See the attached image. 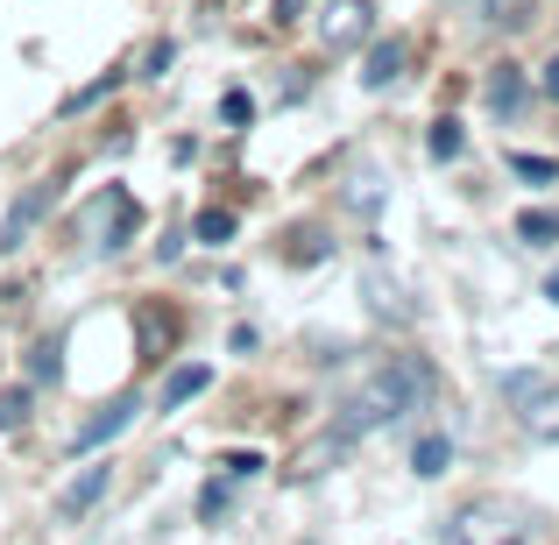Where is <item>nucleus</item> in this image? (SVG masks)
Here are the masks:
<instances>
[{
	"label": "nucleus",
	"mask_w": 559,
	"mask_h": 545,
	"mask_svg": "<svg viewBox=\"0 0 559 545\" xmlns=\"http://www.w3.org/2000/svg\"><path fill=\"white\" fill-rule=\"evenodd\" d=\"M425 396V368L418 362H390L382 376L369 382V390L347 404V418H341V439H355V433H369V425H390V418H404L411 404Z\"/></svg>",
	"instance_id": "f257e3e1"
},
{
	"label": "nucleus",
	"mask_w": 559,
	"mask_h": 545,
	"mask_svg": "<svg viewBox=\"0 0 559 545\" xmlns=\"http://www.w3.org/2000/svg\"><path fill=\"white\" fill-rule=\"evenodd\" d=\"M518 538H524V524L510 503H467L447 524V545H518Z\"/></svg>",
	"instance_id": "f03ea898"
},
{
	"label": "nucleus",
	"mask_w": 559,
	"mask_h": 545,
	"mask_svg": "<svg viewBox=\"0 0 559 545\" xmlns=\"http://www.w3.org/2000/svg\"><path fill=\"white\" fill-rule=\"evenodd\" d=\"M107 482H114V467H85V475H71L64 489H57V524H79L85 510L107 496Z\"/></svg>",
	"instance_id": "7ed1b4c3"
},
{
	"label": "nucleus",
	"mask_w": 559,
	"mask_h": 545,
	"mask_svg": "<svg viewBox=\"0 0 559 545\" xmlns=\"http://www.w3.org/2000/svg\"><path fill=\"white\" fill-rule=\"evenodd\" d=\"M50 205V185H28L22 199H14V213H8V227H0V248H22L28 241V227H36V213Z\"/></svg>",
	"instance_id": "20e7f679"
},
{
	"label": "nucleus",
	"mask_w": 559,
	"mask_h": 545,
	"mask_svg": "<svg viewBox=\"0 0 559 545\" xmlns=\"http://www.w3.org/2000/svg\"><path fill=\"white\" fill-rule=\"evenodd\" d=\"M128 418H135V396H114V404H107V411H99V418L79 433V453H93V447H107L114 433H128Z\"/></svg>",
	"instance_id": "39448f33"
},
{
	"label": "nucleus",
	"mask_w": 559,
	"mask_h": 545,
	"mask_svg": "<svg viewBox=\"0 0 559 545\" xmlns=\"http://www.w3.org/2000/svg\"><path fill=\"white\" fill-rule=\"evenodd\" d=\"M481 99H489L496 114H518L524 107V71L518 64H496L489 79H481Z\"/></svg>",
	"instance_id": "423d86ee"
},
{
	"label": "nucleus",
	"mask_w": 559,
	"mask_h": 545,
	"mask_svg": "<svg viewBox=\"0 0 559 545\" xmlns=\"http://www.w3.org/2000/svg\"><path fill=\"white\" fill-rule=\"evenodd\" d=\"M205 382H213V368H205V362H185L178 376L164 382V411H178V404H191V396H199Z\"/></svg>",
	"instance_id": "0eeeda50"
},
{
	"label": "nucleus",
	"mask_w": 559,
	"mask_h": 545,
	"mask_svg": "<svg viewBox=\"0 0 559 545\" xmlns=\"http://www.w3.org/2000/svg\"><path fill=\"white\" fill-rule=\"evenodd\" d=\"M524 404H532V411H524V425H532L538 439H559V390H546V382H538Z\"/></svg>",
	"instance_id": "6e6552de"
},
{
	"label": "nucleus",
	"mask_w": 559,
	"mask_h": 545,
	"mask_svg": "<svg viewBox=\"0 0 559 545\" xmlns=\"http://www.w3.org/2000/svg\"><path fill=\"white\" fill-rule=\"evenodd\" d=\"M447 461H453V447L439 433H425L418 447H411V467H418V475H447Z\"/></svg>",
	"instance_id": "1a4fd4ad"
},
{
	"label": "nucleus",
	"mask_w": 559,
	"mask_h": 545,
	"mask_svg": "<svg viewBox=\"0 0 559 545\" xmlns=\"http://www.w3.org/2000/svg\"><path fill=\"white\" fill-rule=\"evenodd\" d=\"M396 71H404V43H376V50H369V71H361V79H369V85H390Z\"/></svg>",
	"instance_id": "9d476101"
},
{
	"label": "nucleus",
	"mask_w": 559,
	"mask_h": 545,
	"mask_svg": "<svg viewBox=\"0 0 559 545\" xmlns=\"http://www.w3.org/2000/svg\"><path fill=\"white\" fill-rule=\"evenodd\" d=\"M461 150H467L461 121H453V114H439V121H432V156H439V164H453V156H461Z\"/></svg>",
	"instance_id": "9b49d317"
},
{
	"label": "nucleus",
	"mask_w": 559,
	"mask_h": 545,
	"mask_svg": "<svg viewBox=\"0 0 559 545\" xmlns=\"http://www.w3.org/2000/svg\"><path fill=\"white\" fill-rule=\"evenodd\" d=\"M28 376H36V382H57V376H64V347H57V341H36V347H28Z\"/></svg>",
	"instance_id": "f8f14e48"
},
{
	"label": "nucleus",
	"mask_w": 559,
	"mask_h": 545,
	"mask_svg": "<svg viewBox=\"0 0 559 545\" xmlns=\"http://www.w3.org/2000/svg\"><path fill=\"white\" fill-rule=\"evenodd\" d=\"M518 241H559V213H546V205H538V213H524L518 220Z\"/></svg>",
	"instance_id": "ddd939ff"
},
{
	"label": "nucleus",
	"mask_w": 559,
	"mask_h": 545,
	"mask_svg": "<svg viewBox=\"0 0 559 545\" xmlns=\"http://www.w3.org/2000/svg\"><path fill=\"white\" fill-rule=\"evenodd\" d=\"M191 234H199V241H205V248H219V241H234V213H219V205H213V213H199V227H191Z\"/></svg>",
	"instance_id": "4468645a"
},
{
	"label": "nucleus",
	"mask_w": 559,
	"mask_h": 545,
	"mask_svg": "<svg viewBox=\"0 0 559 545\" xmlns=\"http://www.w3.org/2000/svg\"><path fill=\"white\" fill-rule=\"evenodd\" d=\"M28 418V390H0V433H22Z\"/></svg>",
	"instance_id": "2eb2a0df"
},
{
	"label": "nucleus",
	"mask_w": 559,
	"mask_h": 545,
	"mask_svg": "<svg viewBox=\"0 0 559 545\" xmlns=\"http://www.w3.org/2000/svg\"><path fill=\"white\" fill-rule=\"evenodd\" d=\"M510 170H518L524 185H552L559 178V164H546V156H510Z\"/></svg>",
	"instance_id": "dca6fc26"
},
{
	"label": "nucleus",
	"mask_w": 559,
	"mask_h": 545,
	"mask_svg": "<svg viewBox=\"0 0 559 545\" xmlns=\"http://www.w3.org/2000/svg\"><path fill=\"white\" fill-rule=\"evenodd\" d=\"M319 256H326V234H319V227H305L298 241H290V262H319Z\"/></svg>",
	"instance_id": "f3484780"
},
{
	"label": "nucleus",
	"mask_w": 559,
	"mask_h": 545,
	"mask_svg": "<svg viewBox=\"0 0 559 545\" xmlns=\"http://www.w3.org/2000/svg\"><path fill=\"white\" fill-rule=\"evenodd\" d=\"M114 79H121V71H107V79H93V85H85V93H71V99H64V107H71V114H79V107H93V99H107V93H114Z\"/></svg>",
	"instance_id": "a211bd4d"
},
{
	"label": "nucleus",
	"mask_w": 559,
	"mask_h": 545,
	"mask_svg": "<svg viewBox=\"0 0 559 545\" xmlns=\"http://www.w3.org/2000/svg\"><path fill=\"white\" fill-rule=\"evenodd\" d=\"M546 93L559 99V57H552V64H546Z\"/></svg>",
	"instance_id": "6ab92c4d"
},
{
	"label": "nucleus",
	"mask_w": 559,
	"mask_h": 545,
	"mask_svg": "<svg viewBox=\"0 0 559 545\" xmlns=\"http://www.w3.org/2000/svg\"><path fill=\"white\" fill-rule=\"evenodd\" d=\"M546 298H552V305H559V270H552V284H546Z\"/></svg>",
	"instance_id": "aec40b11"
}]
</instances>
